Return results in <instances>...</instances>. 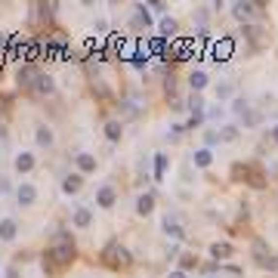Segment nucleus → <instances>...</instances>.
I'll list each match as a JSON object with an SVG mask.
<instances>
[{
	"label": "nucleus",
	"mask_w": 278,
	"mask_h": 278,
	"mask_svg": "<svg viewBox=\"0 0 278 278\" xmlns=\"http://www.w3.org/2000/svg\"><path fill=\"white\" fill-rule=\"evenodd\" d=\"M164 167H167V155H155V180L164 176Z\"/></svg>",
	"instance_id": "18"
},
{
	"label": "nucleus",
	"mask_w": 278,
	"mask_h": 278,
	"mask_svg": "<svg viewBox=\"0 0 278 278\" xmlns=\"http://www.w3.org/2000/svg\"><path fill=\"white\" fill-rule=\"evenodd\" d=\"M90 220H93L90 210L87 207H78V213H74V226H81V229H83V226H90Z\"/></svg>",
	"instance_id": "13"
},
{
	"label": "nucleus",
	"mask_w": 278,
	"mask_h": 278,
	"mask_svg": "<svg viewBox=\"0 0 278 278\" xmlns=\"http://www.w3.org/2000/svg\"><path fill=\"white\" fill-rule=\"evenodd\" d=\"M31 167H34V155H28V151H25V155H19V158H16V170H19V173L31 170Z\"/></svg>",
	"instance_id": "7"
},
{
	"label": "nucleus",
	"mask_w": 278,
	"mask_h": 278,
	"mask_svg": "<svg viewBox=\"0 0 278 278\" xmlns=\"http://www.w3.org/2000/svg\"><path fill=\"white\" fill-rule=\"evenodd\" d=\"M232 53V40H223L220 47H216V56H229Z\"/></svg>",
	"instance_id": "24"
},
{
	"label": "nucleus",
	"mask_w": 278,
	"mask_h": 278,
	"mask_svg": "<svg viewBox=\"0 0 278 278\" xmlns=\"http://www.w3.org/2000/svg\"><path fill=\"white\" fill-rule=\"evenodd\" d=\"M272 139H275V142H278V127H272Z\"/></svg>",
	"instance_id": "27"
},
{
	"label": "nucleus",
	"mask_w": 278,
	"mask_h": 278,
	"mask_svg": "<svg viewBox=\"0 0 278 278\" xmlns=\"http://www.w3.org/2000/svg\"><path fill=\"white\" fill-rule=\"evenodd\" d=\"M105 136L112 139V142H117V139H121V124H117V121H108V124H105Z\"/></svg>",
	"instance_id": "16"
},
{
	"label": "nucleus",
	"mask_w": 278,
	"mask_h": 278,
	"mask_svg": "<svg viewBox=\"0 0 278 278\" xmlns=\"http://www.w3.org/2000/svg\"><path fill=\"white\" fill-rule=\"evenodd\" d=\"M102 260L108 266H114V269H124V266H130V250L127 247H121V244H108L105 247V254H102Z\"/></svg>",
	"instance_id": "2"
},
{
	"label": "nucleus",
	"mask_w": 278,
	"mask_h": 278,
	"mask_svg": "<svg viewBox=\"0 0 278 278\" xmlns=\"http://www.w3.org/2000/svg\"><path fill=\"white\" fill-rule=\"evenodd\" d=\"M254 10H260V3H235V19H241V22L254 19Z\"/></svg>",
	"instance_id": "5"
},
{
	"label": "nucleus",
	"mask_w": 278,
	"mask_h": 278,
	"mask_svg": "<svg viewBox=\"0 0 278 278\" xmlns=\"http://www.w3.org/2000/svg\"><path fill=\"white\" fill-rule=\"evenodd\" d=\"M204 83H207V74H204V71H195V74H192V87H195V93L204 90Z\"/></svg>",
	"instance_id": "19"
},
{
	"label": "nucleus",
	"mask_w": 278,
	"mask_h": 278,
	"mask_svg": "<svg viewBox=\"0 0 278 278\" xmlns=\"http://www.w3.org/2000/svg\"><path fill=\"white\" fill-rule=\"evenodd\" d=\"M161 34H164V37H173V34H176V22H173V19H164V22H161Z\"/></svg>",
	"instance_id": "20"
},
{
	"label": "nucleus",
	"mask_w": 278,
	"mask_h": 278,
	"mask_svg": "<svg viewBox=\"0 0 278 278\" xmlns=\"http://www.w3.org/2000/svg\"><path fill=\"white\" fill-rule=\"evenodd\" d=\"M6 278H19V269H10V275H6Z\"/></svg>",
	"instance_id": "25"
},
{
	"label": "nucleus",
	"mask_w": 278,
	"mask_h": 278,
	"mask_svg": "<svg viewBox=\"0 0 278 278\" xmlns=\"http://www.w3.org/2000/svg\"><path fill=\"white\" fill-rule=\"evenodd\" d=\"M254 254H257V263H260V266H278L275 260H272V254L266 250V244H263V241H257V244H254Z\"/></svg>",
	"instance_id": "4"
},
{
	"label": "nucleus",
	"mask_w": 278,
	"mask_h": 278,
	"mask_svg": "<svg viewBox=\"0 0 278 278\" xmlns=\"http://www.w3.org/2000/svg\"><path fill=\"white\" fill-rule=\"evenodd\" d=\"M170 278H185V272H170Z\"/></svg>",
	"instance_id": "26"
},
{
	"label": "nucleus",
	"mask_w": 278,
	"mask_h": 278,
	"mask_svg": "<svg viewBox=\"0 0 278 278\" xmlns=\"http://www.w3.org/2000/svg\"><path fill=\"white\" fill-rule=\"evenodd\" d=\"M47 260H49V269H53V272H56V269H62V266H68L74 260V241L65 232H59L56 241H53V247H49V254H47Z\"/></svg>",
	"instance_id": "1"
},
{
	"label": "nucleus",
	"mask_w": 278,
	"mask_h": 278,
	"mask_svg": "<svg viewBox=\"0 0 278 278\" xmlns=\"http://www.w3.org/2000/svg\"><path fill=\"white\" fill-rule=\"evenodd\" d=\"M112 204H114V192L108 189V185L99 189V207H112Z\"/></svg>",
	"instance_id": "15"
},
{
	"label": "nucleus",
	"mask_w": 278,
	"mask_h": 278,
	"mask_svg": "<svg viewBox=\"0 0 278 278\" xmlns=\"http://www.w3.org/2000/svg\"><path fill=\"white\" fill-rule=\"evenodd\" d=\"M195 164H198V167H210V151H207V148L195 151Z\"/></svg>",
	"instance_id": "21"
},
{
	"label": "nucleus",
	"mask_w": 278,
	"mask_h": 278,
	"mask_svg": "<svg viewBox=\"0 0 278 278\" xmlns=\"http://www.w3.org/2000/svg\"><path fill=\"white\" fill-rule=\"evenodd\" d=\"M210 254H213L216 260H229V257H232V247H229V244H213V247H210Z\"/></svg>",
	"instance_id": "14"
},
{
	"label": "nucleus",
	"mask_w": 278,
	"mask_h": 278,
	"mask_svg": "<svg viewBox=\"0 0 278 278\" xmlns=\"http://www.w3.org/2000/svg\"><path fill=\"white\" fill-rule=\"evenodd\" d=\"M78 167H81L83 173L96 170V158H93V155H78Z\"/></svg>",
	"instance_id": "12"
},
{
	"label": "nucleus",
	"mask_w": 278,
	"mask_h": 278,
	"mask_svg": "<svg viewBox=\"0 0 278 278\" xmlns=\"http://www.w3.org/2000/svg\"><path fill=\"white\" fill-rule=\"evenodd\" d=\"M37 142H40V146H53V133H49L47 127H40L37 130Z\"/></svg>",
	"instance_id": "22"
},
{
	"label": "nucleus",
	"mask_w": 278,
	"mask_h": 278,
	"mask_svg": "<svg viewBox=\"0 0 278 278\" xmlns=\"http://www.w3.org/2000/svg\"><path fill=\"white\" fill-rule=\"evenodd\" d=\"M81 185H83L81 173H68V176H65V180H62V189L68 192V195H71V192H81Z\"/></svg>",
	"instance_id": "6"
},
{
	"label": "nucleus",
	"mask_w": 278,
	"mask_h": 278,
	"mask_svg": "<svg viewBox=\"0 0 278 278\" xmlns=\"http://www.w3.org/2000/svg\"><path fill=\"white\" fill-rule=\"evenodd\" d=\"M220 139H226V142L238 139V127H223V133H220Z\"/></svg>",
	"instance_id": "23"
},
{
	"label": "nucleus",
	"mask_w": 278,
	"mask_h": 278,
	"mask_svg": "<svg viewBox=\"0 0 278 278\" xmlns=\"http://www.w3.org/2000/svg\"><path fill=\"white\" fill-rule=\"evenodd\" d=\"M0 238H3V241H13V238H16V223H13V220H3V223H0Z\"/></svg>",
	"instance_id": "8"
},
{
	"label": "nucleus",
	"mask_w": 278,
	"mask_h": 278,
	"mask_svg": "<svg viewBox=\"0 0 278 278\" xmlns=\"http://www.w3.org/2000/svg\"><path fill=\"white\" fill-rule=\"evenodd\" d=\"M151 207H155V195H142V198L136 201V210H139L142 216H146V213H151Z\"/></svg>",
	"instance_id": "9"
},
{
	"label": "nucleus",
	"mask_w": 278,
	"mask_h": 278,
	"mask_svg": "<svg viewBox=\"0 0 278 278\" xmlns=\"http://www.w3.org/2000/svg\"><path fill=\"white\" fill-rule=\"evenodd\" d=\"M31 201H34V185L22 182V189H19V204H31Z\"/></svg>",
	"instance_id": "10"
},
{
	"label": "nucleus",
	"mask_w": 278,
	"mask_h": 278,
	"mask_svg": "<svg viewBox=\"0 0 278 278\" xmlns=\"http://www.w3.org/2000/svg\"><path fill=\"white\" fill-rule=\"evenodd\" d=\"M164 232L170 235V238H185V229L180 226L176 216H164Z\"/></svg>",
	"instance_id": "3"
},
{
	"label": "nucleus",
	"mask_w": 278,
	"mask_h": 278,
	"mask_svg": "<svg viewBox=\"0 0 278 278\" xmlns=\"http://www.w3.org/2000/svg\"><path fill=\"white\" fill-rule=\"evenodd\" d=\"M37 93H47V96H49V93H53V78H47V74H40V81H37V87H34Z\"/></svg>",
	"instance_id": "17"
},
{
	"label": "nucleus",
	"mask_w": 278,
	"mask_h": 278,
	"mask_svg": "<svg viewBox=\"0 0 278 278\" xmlns=\"http://www.w3.org/2000/svg\"><path fill=\"white\" fill-rule=\"evenodd\" d=\"M37 81H40L37 68H34V65H25V68H22V83H37Z\"/></svg>",
	"instance_id": "11"
}]
</instances>
